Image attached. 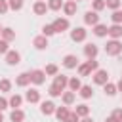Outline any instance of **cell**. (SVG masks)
I'll use <instances>...</instances> for the list:
<instances>
[{
  "label": "cell",
  "instance_id": "cell-1",
  "mask_svg": "<svg viewBox=\"0 0 122 122\" xmlns=\"http://www.w3.org/2000/svg\"><path fill=\"white\" fill-rule=\"evenodd\" d=\"M105 53H107V55H112V57H116V55L122 53V44L118 42V38H111V40L107 42V46H105Z\"/></svg>",
  "mask_w": 122,
  "mask_h": 122
},
{
  "label": "cell",
  "instance_id": "cell-2",
  "mask_svg": "<svg viewBox=\"0 0 122 122\" xmlns=\"http://www.w3.org/2000/svg\"><path fill=\"white\" fill-rule=\"evenodd\" d=\"M86 36H88V30H86L84 27H76V29L71 30V40H72V42H84Z\"/></svg>",
  "mask_w": 122,
  "mask_h": 122
},
{
  "label": "cell",
  "instance_id": "cell-3",
  "mask_svg": "<svg viewBox=\"0 0 122 122\" xmlns=\"http://www.w3.org/2000/svg\"><path fill=\"white\" fill-rule=\"evenodd\" d=\"M29 74H30V82H32L34 86H40V84L46 82V72L40 71V69H34V71H30Z\"/></svg>",
  "mask_w": 122,
  "mask_h": 122
},
{
  "label": "cell",
  "instance_id": "cell-4",
  "mask_svg": "<svg viewBox=\"0 0 122 122\" xmlns=\"http://www.w3.org/2000/svg\"><path fill=\"white\" fill-rule=\"evenodd\" d=\"M93 82H95L97 86H103V84H107V82H109V72H107V71H103V69H97V71H93Z\"/></svg>",
  "mask_w": 122,
  "mask_h": 122
},
{
  "label": "cell",
  "instance_id": "cell-5",
  "mask_svg": "<svg viewBox=\"0 0 122 122\" xmlns=\"http://www.w3.org/2000/svg\"><path fill=\"white\" fill-rule=\"evenodd\" d=\"M76 10H78V2H74V0H67V2H63V13L65 15H76Z\"/></svg>",
  "mask_w": 122,
  "mask_h": 122
},
{
  "label": "cell",
  "instance_id": "cell-6",
  "mask_svg": "<svg viewBox=\"0 0 122 122\" xmlns=\"http://www.w3.org/2000/svg\"><path fill=\"white\" fill-rule=\"evenodd\" d=\"M51 25H53L55 32H65V30H67V29L71 27V25H69V19H67V17H57V19H55V21H53Z\"/></svg>",
  "mask_w": 122,
  "mask_h": 122
},
{
  "label": "cell",
  "instance_id": "cell-7",
  "mask_svg": "<svg viewBox=\"0 0 122 122\" xmlns=\"http://www.w3.org/2000/svg\"><path fill=\"white\" fill-rule=\"evenodd\" d=\"M6 63L8 65H19L21 63V53L15 50H8L6 51Z\"/></svg>",
  "mask_w": 122,
  "mask_h": 122
},
{
  "label": "cell",
  "instance_id": "cell-8",
  "mask_svg": "<svg viewBox=\"0 0 122 122\" xmlns=\"http://www.w3.org/2000/svg\"><path fill=\"white\" fill-rule=\"evenodd\" d=\"M84 23L86 25H97L99 23V15H97V11H93V10H90V11H86L84 13Z\"/></svg>",
  "mask_w": 122,
  "mask_h": 122
},
{
  "label": "cell",
  "instance_id": "cell-9",
  "mask_svg": "<svg viewBox=\"0 0 122 122\" xmlns=\"http://www.w3.org/2000/svg\"><path fill=\"white\" fill-rule=\"evenodd\" d=\"M97 53H99V48H97L95 44H92V42H90V44H86V46H84V55H86L88 59H95V57H97Z\"/></svg>",
  "mask_w": 122,
  "mask_h": 122
},
{
  "label": "cell",
  "instance_id": "cell-10",
  "mask_svg": "<svg viewBox=\"0 0 122 122\" xmlns=\"http://www.w3.org/2000/svg\"><path fill=\"white\" fill-rule=\"evenodd\" d=\"M63 67H65V69H76V67H78V57L72 55V53L65 55V57H63Z\"/></svg>",
  "mask_w": 122,
  "mask_h": 122
},
{
  "label": "cell",
  "instance_id": "cell-11",
  "mask_svg": "<svg viewBox=\"0 0 122 122\" xmlns=\"http://www.w3.org/2000/svg\"><path fill=\"white\" fill-rule=\"evenodd\" d=\"M40 112L46 114V116L53 114V112H55V103H53V101H42V103H40Z\"/></svg>",
  "mask_w": 122,
  "mask_h": 122
},
{
  "label": "cell",
  "instance_id": "cell-12",
  "mask_svg": "<svg viewBox=\"0 0 122 122\" xmlns=\"http://www.w3.org/2000/svg\"><path fill=\"white\" fill-rule=\"evenodd\" d=\"M32 11H34L36 15H46V11H48V4H46L44 0H36L34 6H32Z\"/></svg>",
  "mask_w": 122,
  "mask_h": 122
},
{
  "label": "cell",
  "instance_id": "cell-13",
  "mask_svg": "<svg viewBox=\"0 0 122 122\" xmlns=\"http://www.w3.org/2000/svg\"><path fill=\"white\" fill-rule=\"evenodd\" d=\"M32 46L36 48V50H46L50 44H48V36H44V34H40V36H36L34 40H32Z\"/></svg>",
  "mask_w": 122,
  "mask_h": 122
},
{
  "label": "cell",
  "instance_id": "cell-14",
  "mask_svg": "<svg viewBox=\"0 0 122 122\" xmlns=\"http://www.w3.org/2000/svg\"><path fill=\"white\" fill-rule=\"evenodd\" d=\"M67 82H69V78H67L65 74H59V72H57V74L53 76V86H57V88L63 90V92H65V88H67Z\"/></svg>",
  "mask_w": 122,
  "mask_h": 122
},
{
  "label": "cell",
  "instance_id": "cell-15",
  "mask_svg": "<svg viewBox=\"0 0 122 122\" xmlns=\"http://www.w3.org/2000/svg\"><path fill=\"white\" fill-rule=\"evenodd\" d=\"M25 99H27L29 103H40V92H38L36 88H30V90L25 93Z\"/></svg>",
  "mask_w": 122,
  "mask_h": 122
},
{
  "label": "cell",
  "instance_id": "cell-16",
  "mask_svg": "<svg viewBox=\"0 0 122 122\" xmlns=\"http://www.w3.org/2000/svg\"><path fill=\"white\" fill-rule=\"evenodd\" d=\"M27 84H30V74H29V72H21V74H17V78H15V86L25 88Z\"/></svg>",
  "mask_w": 122,
  "mask_h": 122
},
{
  "label": "cell",
  "instance_id": "cell-17",
  "mask_svg": "<svg viewBox=\"0 0 122 122\" xmlns=\"http://www.w3.org/2000/svg\"><path fill=\"white\" fill-rule=\"evenodd\" d=\"M107 34L111 36V38H120L122 36V25H111V27H107Z\"/></svg>",
  "mask_w": 122,
  "mask_h": 122
},
{
  "label": "cell",
  "instance_id": "cell-18",
  "mask_svg": "<svg viewBox=\"0 0 122 122\" xmlns=\"http://www.w3.org/2000/svg\"><path fill=\"white\" fill-rule=\"evenodd\" d=\"M0 36H2V40L11 42V40H15V30H13V29H10V27H4V29H2V32H0Z\"/></svg>",
  "mask_w": 122,
  "mask_h": 122
},
{
  "label": "cell",
  "instance_id": "cell-19",
  "mask_svg": "<svg viewBox=\"0 0 122 122\" xmlns=\"http://www.w3.org/2000/svg\"><path fill=\"white\" fill-rule=\"evenodd\" d=\"M8 103H10V107H11V109H19V107H21V103H23V97H21L19 93H13V95L8 99Z\"/></svg>",
  "mask_w": 122,
  "mask_h": 122
},
{
  "label": "cell",
  "instance_id": "cell-20",
  "mask_svg": "<svg viewBox=\"0 0 122 122\" xmlns=\"http://www.w3.org/2000/svg\"><path fill=\"white\" fill-rule=\"evenodd\" d=\"M55 118L57 120H61V122H65V118H67V114H69V109H67V105L65 107H55Z\"/></svg>",
  "mask_w": 122,
  "mask_h": 122
},
{
  "label": "cell",
  "instance_id": "cell-21",
  "mask_svg": "<svg viewBox=\"0 0 122 122\" xmlns=\"http://www.w3.org/2000/svg\"><path fill=\"white\" fill-rule=\"evenodd\" d=\"M10 120H11V122H23V120H25V112H23L21 109H13L11 114H10Z\"/></svg>",
  "mask_w": 122,
  "mask_h": 122
},
{
  "label": "cell",
  "instance_id": "cell-22",
  "mask_svg": "<svg viewBox=\"0 0 122 122\" xmlns=\"http://www.w3.org/2000/svg\"><path fill=\"white\" fill-rule=\"evenodd\" d=\"M67 86L71 88V92H78V90H80V86H82V82H80V78H78V76H72V78H69Z\"/></svg>",
  "mask_w": 122,
  "mask_h": 122
},
{
  "label": "cell",
  "instance_id": "cell-23",
  "mask_svg": "<svg viewBox=\"0 0 122 122\" xmlns=\"http://www.w3.org/2000/svg\"><path fill=\"white\" fill-rule=\"evenodd\" d=\"M78 93H80V97H82V99H90V97L93 95V90H92V86H80Z\"/></svg>",
  "mask_w": 122,
  "mask_h": 122
},
{
  "label": "cell",
  "instance_id": "cell-24",
  "mask_svg": "<svg viewBox=\"0 0 122 122\" xmlns=\"http://www.w3.org/2000/svg\"><path fill=\"white\" fill-rule=\"evenodd\" d=\"M93 34L95 36H107V25H101V23H97V25H93Z\"/></svg>",
  "mask_w": 122,
  "mask_h": 122
},
{
  "label": "cell",
  "instance_id": "cell-25",
  "mask_svg": "<svg viewBox=\"0 0 122 122\" xmlns=\"http://www.w3.org/2000/svg\"><path fill=\"white\" fill-rule=\"evenodd\" d=\"M103 92H105V95H109V97H112L118 90H116V84H111V82H107V84H103Z\"/></svg>",
  "mask_w": 122,
  "mask_h": 122
},
{
  "label": "cell",
  "instance_id": "cell-26",
  "mask_svg": "<svg viewBox=\"0 0 122 122\" xmlns=\"http://www.w3.org/2000/svg\"><path fill=\"white\" fill-rule=\"evenodd\" d=\"M61 99H63V103L69 107V105H72L74 103V92H63L61 93Z\"/></svg>",
  "mask_w": 122,
  "mask_h": 122
},
{
  "label": "cell",
  "instance_id": "cell-27",
  "mask_svg": "<svg viewBox=\"0 0 122 122\" xmlns=\"http://www.w3.org/2000/svg\"><path fill=\"white\" fill-rule=\"evenodd\" d=\"M92 72H93V71L90 69V65H88V63H82V65L78 63V74H80V76H90Z\"/></svg>",
  "mask_w": 122,
  "mask_h": 122
},
{
  "label": "cell",
  "instance_id": "cell-28",
  "mask_svg": "<svg viewBox=\"0 0 122 122\" xmlns=\"http://www.w3.org/2000/svg\"><path fill=\"white\" fill-rule=\"evenodd\" d=\"M74 112H76L78 116H82V118H84V116H88V114H90V107H88V105H84V103H82V105H76Z\"/></svg>",
  "mask_w": 122,
  "mask_h": 122
},
{
  "label": "cell",
  "instance_id": "cell-29",
  "mask_svg": "<svg viewBox=\"0 0 122 122\" xmlns=\"http://www.w3.org/2000/svg\"><path fill=\"white\" fill-rule=\"evenodd\" d=\"M46 4H48V10H51V11H57L63 8V0H48Z\"/></svg>",
  "mask_w": 122,
  "mask_h": 122
},
{
  "label": "cell",
  "instance_id": "cell-30",
  "mask_svg": "<svg viewBox=\"0 0 122 122\" xmlns=\"http://www.w3.org/2000/svg\"><path fill=\"white\" fill-rule=\"evenodd\" d=\"M111 21H112L114 25H122V11H120V10H112V13H111Z\"/></svg>",
  "mask_w": 122,
  "mask_h": 122
},
{
  "label": "cell",
  "instance_id": "cell-31",
  "mask_svg": "<svg viewBox=\"0 0 122 122\" xmlns=\"http://www.w3.org/2000/svg\"><path fill=\"white\" fill-rule=\"evenodd\" d=\"M44 72H46V76H55V74L59 72V69H57V65H53V63H50V65H46V69H44Z\"/></svg>",
  "mask_w": 122,
  "mask_h": 122
},
{
  "label": "cell",
  "instance_id": "cell-32",
  "mask_svg": "<svg viewBox=\"0 0 122 122\" xmlns=\"http://www.w3.org/2000/svg\"><path fill=\"white\" fill-rule=\"evenodd\" d=\"M8 6H10V10L19 11V10L23 8V0H8Z\"/></svg>",
  "mask_w": 122,
  "mask_h": 122
},
{
  "label": "cell",
  "instance_id": "cell-33",
  "mask_svg": "<svg viewBox=\"0 0 122 122\" xmlns=\"http://www.w3.org/2000/svg\"><path fill=\"white\" fill-rule=\"evenodd\" d=\"M11 90V80L10 78H2L0 80V92H10Z\"/></svg>",
  "mask_w": 122,
  "mask_h": 122
},
{
  "label": "cell",
  "instance_id": "cell-34",
  "mask_svg": "<svg viewBox=\"0 0 122 122\" xmlns=\"http://www.w3.org/2000/svg\"><path fill=\"white\" fill-rule=\"evenodd\" d=\"M92 10H93V11L105 10V0H93V2H92Z\"/></svg>",
  "mask_w": 122,
  "mask_h": 122
},
{
  "label": "cell",
  "instance_id": "cell-35",
  "mask_svg": "<svg viewBox=\"0 0 122 122\" xmlns=\"http://www.w3.org/2000/svg\"><path fill=\"white\" fill-rule=\"evenodd\" d=\"M42 34H44V36H53V34H55L53 25H44V27H42Z\"/></svg>",
  "mask_w": 122,
  "mask_h": 122
},
{
  "label": "cell",
  "instance_id": "cell-36",
  "mask_svg": "<svg viewBox=\"0 0 122 122\" xmlns=\"http://www.w3.org/2000/svg\"><path fill=\"white\" fill-rule=\"evenodd\" d=\"M48 93H50L51 97H61V93H63V90H59L57 86H53V84H51V86H50V90H48Z\"/></svg>",
  "mask_w": 122,
  "mask_h": 122
},
{
  "label": "cell",
  "instance_id": "cell-37",
  "mask_svg": "<svg viewBox=\"0 0 122 122\" xmlns=\"http://www.w3.org/2000/svg\"><path fill=\"white\" fill-rule=\"evenodd\" d=\"M105 8H109V10H118V8H120V0H105Z\"/></svg>",
  "mask_w": 122,
  "mask_h": 122
},
{
  "label": "cell",
  "instance_id": "cell-38",
  "mask_svg": "<svg viewBox=\"0 0 122 122\" xmlns=\"http://www.w3.org/2000/svg\"><path fill=\"white\" fill-rule=\"evenodd\" d=\"M65 122H80V116H78V114H76L74 111H72V112L69 111V114H67V118H65Z\"/></svg>",
  "mask_w": 122,
  "mask_h": 122
},
{
  "label": "cell",
  "instance_id": "cell-39",
  "mask_svg": "<svg viewBox=\"0 0 122 122\" xmlns=\"http://www.w3.org/2000/svg\"><path fill=\"white\" fill-rule=\"evenodd\" d=\"M111 116H112V118H114L116 122H122V109H114Z\"/></svg>",
  "mask_w": 122,
  "mask_h": 122
},
{
  "label": "cell",
  "instance_id": "cell-40",
  "mask_svg": "<svg viewBox=\"0 0 122 122\" xmlns=\"http://www.w3.org/2000/svg\"><path fill=\"white\" fill-rule=\"evenodd\" d=\"M8 10H10V6H8V0H0V15H4Z\"/></svg>",
  "mask_w": 122,
  "mask_h": 122
},
{
  "label": "cell",
  "instance_id": "cell-41",
  "mask_svg": "<svg viewBox=\"0 0 122 122\" xmlns=\"http://www.w3.org/2000/svg\"><path fill=\"white\" fill-rule=\"evenodd\" d=\"M86 63H88V65H90V69H92V71H97V69H99V63H97V61H95V59H88V61H86Z\"/></svg>",
  "mask_w": 122,
  "mask_h": 122
},
{
  "label": "cell",
  "instance_id": "cell-42",
  "mask_svg": "<svg viewBox=\"0 0 122 122\" xmlns=\"http://www.w3.org/2000/svg\"><path fill=\"white\" fill-rule=\"evenodd\" d=\"M8 107H10L8 99H6V97H0V111H4V109H8Z\"/></svg>",
  "mask_w": 122,
  "mask_h": 122
},
{
  "label": "cell",
  "instance_id": "cell-43",
  "mask_svg": "<svg viewBox=\"0 0 122 122\" xmlns=\"http://www.w3.org/2000/svg\"><path fill=\"white\" fill-rule=\"evenodd\" d=\"M6 51H8V42L0 40V53H6Z\"/></svg>",
  "mask_w": 122,
  "mask_h": 122
},
{
  "label": "cell",
  "instance_id": "cell-44",
  "mask_svg": "<svg viewBox=\"0 0 122 122\" xmlns=\"http://www.w3.org/2000/svg\"><path fill=\"white\" fill-rule=\"evenodd\" d=\"M116 90H118V92H122V78L118 80V84H116Z\"/></svg>",
  "mask_w": 122,
  "mask_h": 122
},
{
  "label": "cell",
  "instance_id": "cell-45",
  "mask_svg": "<svg viewBox=\"0 0 122 122\" xmlns=\"http://www.w3.org/2000/svg\"><path fill=\"white\" fill-rule=\"evenodd\" d=\"M80 122H93V120H92V118H90V116H84V118H82V120H80Z\"/></svg>",
  "mask_w": 122,
  "mask_h": 122
},
{
  "label": "cell",
  "instance_id": "cell-46",
  "mask_svg": "<svg viewBox=\"0 0 122 122\" xmlns=\"http://www.w3.org/2000/svg\"><path fill=\"white\" fill-rule=\"evenodd\" d=\"M105 122H116V120H114V118H112V116H109V118H107V120H105Z\"/></svg>",
  "mask_w": 122,
  "mask_h": 122
},
{
  "label": "cell",
  "instance_id": "cell-47",
  "mask_svg": "<svg viewBox=\"0 0 122 122\" xmlns=\"http://www.w3.org/2000/svg\"><path fill=\"white\" fill-rule=\"evenodd\" d=\"M0 122H4V114H2V111H0Z\"/></svg>",
  "mask_w": 122,
  "mask_h": 122
},
{
  "label": "cell",
  "instance_id": "cell-48",
  "mask_svg": "<svg viewBox=\"0 0 122 122\" xmlns=\"http://www.w3.org/2000/svg\"><path fill=\"white\" fill-rule=\"evenodd\" d=\"M2 29H4V27H2V25H0V32H2Z\"/></svg>",
  "mask_w": 122,
  "mask_h": 122
},
{
  "label": "cell",
  "instance_id": "cell-49",
  "mask_svg": "<svg viewBox=\"0 0 122 122\" xmlns=\"http://www.w3.org/2000/svg\"><path fill=\"white\" fill-rule=\"evenodd\" d=\"M74 2H80V0H74Z\"/></svg>",
  "mask_w": 122,
  "mask_h": 122
},
{
  "label": "cell",
  "instance_id": "cell-50",
  "mask_svg": "<svg viewBox=\"0 0 122 122\" xmlns=\"http://www.w3.org/2000/svg\"><path fill=\"white\" fill-rule=\"evenodd\" d=\"M120 78H122V76H120Z\"/></svg>",
  "mask_w": 122,
  "mask_h": 122
}]
</instances>
